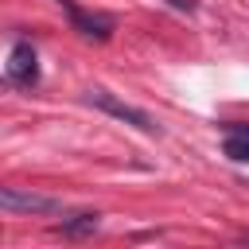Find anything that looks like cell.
<instances>
[{"label":"cell","mask_w":249,"mask_h":249,"mask_svg":"<svg viewBox=\"0 0 249 249\" xmlns=\"http://www.w3.org/2000/svg\"><path fill=\"white\" fill-rule=\"evenodd\" d=\"M8 78L19 86H35L39 82V58L31 51V43H16L8 54Z\"/></svg>","instance_id":"cell-3"},{"label":"cell","mask_w":249,"mask_h":249,"mask_svg":"<svg viewBox=\"0 0 249 249\" xmlns=\"http://www.w3.org/2000/svg\"><path fill=\"white\" fill-rule=\"evenodd\" d=\"M226 156L249 163V124H226Z\"/></svg>","instance_id":"cell-5"},{"label":"cell","mask_w":249,"mask_h":249,"mask_svg":"<svg viewBox=\"0 0 249 249\" xmlns=\"http://www.w3.org/2000/svg\"><path fill=\"white\" fill-rule=\"evenodd\" d=\"M66 12H70V19H74V27H78V31L86 35V39H109V27H113V23H109L105 16H89V12H82V8H74V4H70Z\"/></svg>","instance_id":"cell-4"},{"label":"cell","mask_w":249,"mask_h":249,"mask_svg":"<svg viewBox=\"0 0 249 249\" xmlns=\"http://www.w3.org/2000/svg\"><path fill=\"white\" fill-rule=\"evenodd\" d=\"M101 226V218L97 214H78V218H70V222H62V226H54L62 237H86V233H93Z\"/></svg>","instance_id":"cell-6"},{"label":"cell","mask_w":249,"mask_h":249,"mask_svg":"<svg viewBox=\"0 0 249 249\" xmlns=\"http://www.w3.org/2000/svg\"><path fill=\"white\" fill-rule=\"evenodd\" d=\"M86 101H89V105H97L101 113H109V117H117V121H124V124H132V128H140V132H160V124H156V117H152V113H144V109H136V105H128V101L113 97L109 89H89V93H86Z\"/></svg>","instance_id":"cell-1"},{"label":"cell","mask_w":249,"mask_h":249,"mask_svg":"<svg viewBox=\"0 0 249 249\" xmlns=\"http://www.w3.org/2000/svg\"><path fill=\"white\" fill-rule=\"evenodd\" d=\"M0 210H8V214H58L62 202L51 195H39L31 187H0Z\"/></svg>","instance_id":"cell-2"},{"label":"cell","mask_w":249,"mask_h":249,"mask_svg":"<svg viewBox=\"0 0 249 249\" xmlns=\"http://www.w3.org/2000/svg\"><path fill=\"white\" fill-rule=\"evenodd\" d=\"M54 4H62V8H70V0H54Z\"/></svg>","instance_id":"cell-7"}]
</instances>
